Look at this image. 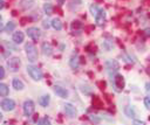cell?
Instances as JSON below:
<instances>
[{
	"label": "cell",
	"mask_w": 150,
	"mask_h": 125,
	"mask_svg": "<svg viewBox=\"0 0 150 125\" xmlns=\"http://www.w3.org/2000/svg\"><path fill=\"white\" fill-rule=\"evenodd\" d=\"M95 20H96V23L98 26H102L104 23V21H105V11H103V9L100 8L98 13L95 15Z\"/></svg>",
	"instance_id": "cell-10"
},
{
	"label": "cell",
	"mask_w": 150,
	"mask_h": 125,
	"mask_svg": "<svg viewBox=\"0 0 150 125\" xmlns=\"http://www.w3.org/2000/svg\"><path fill=\"white\" fill-rule=\"evenodd\" d=\"M69 64H70V67H71L73 69H77V68H79V61H77V58L71 57L70 61H69Z\"/></svg>",
	"instance_id": "cell-21"
},
{
	"label": "cell",
	"mask_w": 150,
	"mask_h": 125,
	"mask_svg": "<svg viewBox=\"0 0 150 125\" xmlns=\"http://www.w3.org/2000/svg\"><path fill=\"white\" fill-rule=\"evenodd\" d=\"M43 11H45V13H46L47 15H50V14L53 13V6H52V4L46 2V4L43 5Z\"/></svg>",
	"instance_id": "cell-20"
},
{
	"label": "cell",
	"mask_w": 150,
	"mask_h": 125,
	"mask_svg": "<svg viewBox=\"0 0 150 125\" xmlns=\"http://www.w3.org/2000/svg\"><path fill=\"white\" fill-rule=\"evenodd\" d=\"M114 85H115V88H116L117 91L123 90V88H124V78H123V76L116 75L114 77Z\"/></svg>",
	"instance_id": "cell-8"
},
{
	"label": "cell",
	"mask_w": 150,
	"mask_h": 125,
	"mask_svg": "<svg viewBox=\"0 0 150 125\" xmlns=\"http://www.w3.org/2000/svg\"><path fill=\"white\" fill-rule=\"evenodd\" d=\"M148 72H149V74H150V65H149V67H148Z\"/></svg>",
	"instance_id": "cell-33"
},
{
	"label": "cell",
	"mask_w": 150,
	"mask_h": 125,
	"mask_svg": "<svg viewBox=\"0 0 150 125\" xmlns=\"http://www.w3.org/2000/svg\"><path fill=\"white\" fill-rule=\"evenodd\" d=\"M144 105H145V107L150 111V97H145V98H144Z\"/></svg>",
	"instance_id": "cell-24"
},
{
	"label": "cell",
	"mask_w": 150,
	"mask_h": 125,
	"mask_svg": "<svg viewBox=\"0 0 150 125\" xmlns=\"http://www.w3.org/2000/svg\"><path fill=\"white\" fill-rule=\"evenodd\" d=\"M42 53H43L45 56H50V55H52L53 48H52L50 43H47V42L42 43Z\"/></svg>",
	"instance_id": "cell-13"
},
{
	"label": "cell",
	"mask_w": 150,
	"mask_h": 125,
	"mask_svg": "<svg viewBox=\"0 0 150 125\" xmlns=\"http://www.w3.org/2000/svg\"><path fill=\"white\" fill-rule=\"evenodd\" d=\"M145 34H146L148 36H150V28H146V29H145Z\"/></svg>",
	"instance_id": "cell-30"
},
{
	"label": "cell",
	"mask_w": 150,
	"mask_h": 125,
	"mask_svg": "<svg viewBox=\"0 0 150 125\" xmlns=\"http://www.w3.org/2000/svg\"><path fill=\"white\" fill-rule=\"evenodd\" d=\"M105 68H107V70L109 72H111V71L115 72V71H117L120 69V64H118V62L116 60H109V61L105 62Z\"/></svg>",
	"instance_id": "cell-7"
},
{
	"label": "cell",
	"mask_w": 150,
	"mask_h": 125,
	"mask_svg": "<svg viewBox=\"0 0 150 125\" xmlns=\"http://www.w3.org/2000/svg\"><path fill=\"white\" fill-rule=\"evenodd\" d=\"M50 25H52V27L55 30H61L62 29V23H61V21L59 19H53L52 22H50Z\"/></svg>",
	"instance_id": "cell-19"
},
{
	"label": "cell",
	"mask_w": 150,
	"mask_h": 125,
	"mask_svg": "<svg viewBox=\"0 0 150 125\" xmlns=\"http://www.w3.org/2000/svg\"><path fill=\"white\" fill-rule=\"evenodd\" d=\"M12 39H13V41L15 42V43H22L23 42V39H25V35H23V33L22 32H15L14 34H13V36H12Z\"/></svg>",
	"instance_id": "cell-12"
},
{
	"label": "cell",
	"mask_w": 150,
	"mask_h": 125,
	"mask_svg": "<svg viewBox=\"0 0 150 125\" xmlns=\"http://www.w3.org/2000/svg\"><path fill=\"white\" fill-rule=\"evenodd\" d=\"M42 25H43L45 28H48V27H49V21H48V20H45V21L42 22Z\"/></svg>",
	"instance_id": "cell-27"
},
{
	"label": "cell",
	"mask_w": 150,
	"mask_h": 125,
	"mask_svg": "<svg viewBox=\"0 0 150 125\" xmlns=\"http://www.w3.org/2000/svg\"><path fill=\"white\" fill-rule=\"evenodd\" d=\"M27 35H28L32 40H38V39H40V36H41V32H40V29L36 28V27H29V28L27 29Z\"/></svg>",
	"instance_id": "cell-6"
},
{
	"label": "cell",
	"mask_w": 150,
	"mask_h": 125,
	"mask_svg": "<svg viewBox=\"0 0 150 125\" xmlns=\"http://www.w3.org/2000/svg\"><path fill=\"white\" fill-rule=\"evenodd\" d=\"M54 92H55L59 97H61V98H67V97H68V91H67L64 88L60 86V85H55V86H54Z\"/></svg>",
	"instance_id": "cell-11"
},
{
	"label": "cell",
	"mask_w": 150,
	"mask_h": 125,
	"mask_svg": "<svg viewBox=\"0 0 150 125\" xmlns=\"http://www.w3.org/2000/svg\"><path fill=\"white\" fill-rule=\"evenodd\" d=\"M25 50H26V55H27L29 62H35L38 60V50L33 43L27 42L25 44Z\"/></svg>",
	"instance_id": "cell-1"
},
{
	"label": "cell",
	"mask_w": 150,
	"mask_h": 125,
	"mask_svg": "<svg viewBox=\"0 0 150 125\" xmlns=\"http://www.w3.org/2000/svg\"><path fill=\"white\" fill-rule=\"evenodd\" d=\"M1 29H2V25H1V22H0V32H1Z\"/></svg>",
	"instance_id": "cell-31"
},
{
	"label": "cell",
	"mask_w": 150,
	"mask_h": 125,
	"mask_svg": "<svg viewBox=\"0 0 150 125\" xmlns=\"http://www.w3.org/2000/svg\"><path fill=\"white\" fill-rule=\"evenodd\" d=\"M21 65V61L19 57H11L8 61H7V67L11 71H18V69L20 68Z\"/></svg>",
	"instance_id": "cell-4"
},
{
	"label": "cell",
	"mask_w": 150,
	"mask_h": 125,
	"mask_svg": "<svg viewBox=\"0 0 150 125\" xmlns=\"http://www.w3.org/2000/svg\"><path fill=\"white\" fill-rule=\"evenodd\" d=\"M13 88L16 89V90H22V89L25 88V84L22 83L21 79H19V78H14V79H13Z\"/></svg>",
	"instance_id": "cell-17"
},
{
	"label": "cell",
	"mask_w": 150,
	"mask_h": 125,
	"mask_svg": "<svg viewBox=\"0 0 150 125\" xmlns=\"http://www.w3.org/2000/svg\"><path fill=\"white\" fill-rule=\"evenodd\" d=\"M39 124H47V125H49V124H50V120L46 117V118H43V119L39 120Z\"/></svg>",
	"instance_id": "cell-25"
},
{
	"label": "cell",
	"mask_w": 150,
	"mask_h": 125,
	"mask_svg": "<svg viewBox=\"0 0 150 125\" xmlns=\"http://www.w3.org/2000/svg\"><path fill=\"white\" fill-rule=\"evenodd\" d=\"M27 72L34 81H41L42 79V71L34 65H27Z\"/></svg>",
	"instance_id": "cell-2"
},
{
	"label": "cell",
	"mask_w": 150,
	"mask_h": 125,
	"mask_svg": "<svg viewBox=\"0 0 150 125\" xmlns=\"http://www.w3.org/2000/svg\"><path fill=\"white\" fill-rule=\"evenodd\" d=\"M124 112H125V114L129 117V118H136V111H135V109L132 107V106H127L125 109H124Z\"/></svg>",
	"instance_id": "cell-16"
},
{
	"label": "cell",
	"mask_w": 150,
	"mask_h": 125,
	"mask_svg": "<svg viewBox=\"0 0 150 125\" xmlns=\"http://www.w3.org/2000/svg\"><path fill=\"white\" fill-rule=\"evenodd\" d=\"M0 21H1V15H0Z\"/></svg>",
	"instance_id": "cell-34"
},
{
	"label": "cell",
	"mask_w": 150,
	"mask_h": 125,
	"mask_svg": "<svg viewBox=\"0 0 150 125\" xmlns=\"http://www.w3.org/2000/svg\"><path fill=\"white\" fill-rule=\"evenodd\" d=\"M49 102H50L49 95H43V96H41V97L39 98V104H40L41 106H43V107H46V106L49 104Z\"/></svg>",
	"instance_id": "cell-15"
},
{
	"label": "cell",
	"mask_w": 150,
	"mask_h": 125,
	"mask_svg": "<svg viewBox=\"0 0 150 125\" xmlns=\"http://www.w3.org/2000/svg\"><path fill=\"white\" fill-rule=\"evenodd\" d=\"M34 110H35V104H34L33 100L28 99V100H26L23 103V114L26 117H30L33 114Z\"/></svg>",
	"instance_id": "cell-3"
},
{
	"label": "cell",
	"mask_w": 150,
	"mask_h": 125,
	"mask_svg": "<svg viewBox=\"0 0 150 125\" xmlns=\"http://www.w3.org/2000/svg\"><path fill=\"white\" fill-rule=\"evenodd\" d=\"M4 77H5V69L0 65V79H1V78H4Z\"/></svg>",
	"instance_id": "cell-26"
},
{
	"label": "cell",
	"mask_w": 150,
	"mask_h": 125,
	"mask_svg": "<svg viewBox=\"0 0 150 125\" xmlns=\"http://www.w3.org/2000/svg\"><path fill=\"white\" fill-rule=\"evenodd\" d=\"M9 93V90H8V86L4 83H0V96L1 97H7Z\"/></svg>",
	"instance_id": "cell-18"
},
{
	"label": "cell",
	"mask_w": 150,
	"mask_h": 125,
	"mask_svg": "<svg viewBox=\"0 0 150 125\" xmlns=\"http://www.w3.org/2000/svg\"><path fill=\"white\" fill-rule=\"evenodd\" d=\"M4 6H5L4 0H0V9H2V8H4Z\"/></svg>",
	"instance_id": "cell-29"
},
{
	"label": "cell",
	"mask_w": 150,
	"mask_h": 125,
	"mask_svg": "<svg viewBox=\"0 0 150 125\" xmlns=\"http://www.w3.org/2000/svg\"><path fill=\"white\" fill-rule=\"evenodd\" d=\"M34 5V0H20V7L22 9H29Z\"/></svg>",
	"instance_id": "cell-14"
},
{
	"label": "cell",
	"mask_w": 150,
	"mask_h": 125,
	"mask_svg": "<svg viewBox=\"0 0 150 125\" xmlns=\"http://www.w3.org/2000/svg\"><path fill=\"white\" fill-rule=\"evenodd\" d=\"M1 109L4 111H12L14 107H15V102L13 99H9V98H5L4 100H1Z\"/></svg>",
	"instance_id": "cell-5"
},
{
	"label": "cell",
	"mask_w": 150,
	"mask_h": 125,
	"mask_svg": "<svg viewBox=\"0 0 150 125\" xmlns=\"http://www.w3.org/2000/svg\"><path fill=\"white\" fill-rule=\"evenodd\" d=\"M14 28H15V23H14V22H8V23L6 25V27H5V30H6V32H13Z\"/></svg>",
	"instance_id": "cell-22"
},
{
	"label": "cell",
	"mask_w": 150,
	"mask_h": 125,
	"mask_svg": "<svg viewBox=\"0 0 150 125\" xmlns=\"http://www.w3.org/2000/svg\"><path fill=\"white\" fill-rule=\"evenodd\" d=\"M1 119H2V113H0V121H1Z\"/></svg>",
	"instance_id": "cell-32"
},
{
	"label": "cell",
	"mask_w": 150,
	"mask_h": 125,
	"mask_svg": "<svg viewBox=\"0 0 150 125\" xmlns=\"http://www.w3.org/2000/svg\"><path fill=\"white\" fill-rule=\"evenodd\" d=\"M145 88H146V91H148V92H150V83H149V82L145 84Z\"/></svg>",
	"instance_id": "cell-28"
},
{
	"label": "cell",
	"mask_w": 150,
	"mask_h": 125,
	"mask_svg": "<svg viewBox=\"0 0 150 125\" xmlns=\"http://www.w3.org/2000/svg\"><path fill=\"white\" fill-rule=\"evenodd\" d=\"M64 112H66V114L69 116V117H75V116L77 114V111H76L75 106L71 105V104H69V103L64 104Z\"/></svg>",
	"instance_id": "cell-9"
},
{
	"label": "cell",
	"mask_w": 150,
	"mask_h": 125,
	"mask_svg": "<svg viewBox=\"0 0 150 125\" xmlns=\"http://www.w3.org/2000/svg\"><path fill=\"white\" fill-rule=\"evenodd\" d=\"M98 11H100V8H98L96 5H91V6H90V12H91L93 16H95V15L98 13Z\"/></svg>",
	"instance_id": "cell-23"
}]
</instances>
